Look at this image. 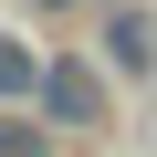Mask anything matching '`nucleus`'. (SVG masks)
<instances>
[{
	"label": "nucleus",
	"mask_w": 157,
	"mask_h": 157,
	"mask_svg": "<svg viewBox=\"0 0 157 157\" xmlns=\"http://www.w3.org/2000/svg\"><path fill=\"white\" fill-rule=\"evenodd\" d=\"M42 115H63V126H94V115H105V84H94L84 63H52V73H42Z\"/></svg>",
	"instance_id": "obj_1"
},
{
	"label": "nucleus",
	"mask_w": 157,
	"mask_h": 157,
	"mask_svg": "<svg viewBox=\"0 0 157 157\" xmlns=\"http://www.w3.org/2000/svg\"><path fill=\"white\" fill-rule=\"evenodd\" d=\"M105 52H115V73H147V11H115L105 21Z\"/></svg>",
	"instance_id": "obj_2"
},
{
	"label": "nucleus",
	"mask_w": 157,
	"mask_h": 157,
	"mask_svg": "<svg viewBox=\"0 0 157 157\" xmlns=\"http://www.w3.org/2000/svg\"><path fill=\"white\" fill-rule=\"evenodd\" d=\"M0 157H42V136H32L21 115H0Z\"/></svg>",
	"instance_id": "obj_3"
},
{
	"label": "nucleus",
	"mask_w": 157,
	"mask_h": 157,
	"mask_svg": "<svg viewBox=\"0 0 157 157\" xmlns=\"http://www.w3.org/2000/svg\"><path fill=\"white\" fill-rule=\"evenodd\" d=\"M52 11H63V0H52Z\"/></svg>",
	"instance_id": "obj_4"
}]
</instances>
